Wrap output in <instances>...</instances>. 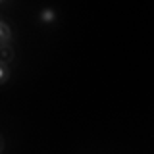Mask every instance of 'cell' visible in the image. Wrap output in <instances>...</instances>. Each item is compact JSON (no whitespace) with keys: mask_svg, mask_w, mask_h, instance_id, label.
Returning a JSON list of instances; mask_svg holds the SVG:
<instances>
[{"mask_svg":"<svg viewBox=\"0 0 154 154\" xmlns=\"http://www.w3.org/2000/svg\"><path fill=\"white\" fill-rule=\"evenodd\" d=\"M16 58V52L10 45H0V66H10Z\"/></svg>","mask_w":154,"mask_h":154,"instance_id":"6da1fadb","label":"cell"},{"mask_svg":"<svg viewBox=\"0 0 154 154\" xmlns=\"http://www.w3.org/2000/svg\"><path fill=\"white\" fill-rule=\"evenodd\" d=\"M12 41V27L0 19V45H10Z\"/></svg>","mask_w":154,"mask_h":154,"instance_id":"7a4b0ae2","label":"cell"},{"mask_svg":"<svg viewBox=\"0 0 154 154\" xmlns=\"http://www.w3.org/2000/svg\"><path fill=\"white\" fill-rule=\"evenodd\" d=\"M38 19H41L42 23H50V21H54V19H56V12L52 8H45V10H41Z\"/></svg>","mask_w":154,"mask_h":154,"instance_id":"3957f363","label":"cell"},{"mask_svg":"<svg viewBox=\"0 0 154 154\" xmlns=\"http://www.w3.org/2000/svg\"><path fill=\"white\" fill-rule=\"evenodd\" d=\"M10 79V69L8 66H0V85H4Z\"/></svg>","mask_w":154,"mask_h":154,"instance_id":"277c9868","label":"cell"},{"mask_svg":"<svg viewBox=\"0 0 154 154\" xmlns=\"http://www.w3.org/2000/svg\"><path fill=\"white\" fill-rule=\"evenodd\" d=\"M0 154H2V139H0Z\"/></svg>","mask_w":154,"mask_h":154,"instance_id":"5b68a950","label":"cell"}]
</instances>
